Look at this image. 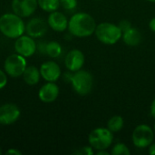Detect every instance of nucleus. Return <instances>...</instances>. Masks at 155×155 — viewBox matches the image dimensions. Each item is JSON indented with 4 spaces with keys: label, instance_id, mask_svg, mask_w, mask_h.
Listing matches in <instances>:
<instances>
[{
    "label": "nucleus",
    "instance_id": "obj_1",
    "mask_svg": "<svg viewBox=\"0 0 155 155\" xmlns=\"http://www.w3.org/2000/svg\"><path fill=\"white\" fill-rule=\"evenodd\" d=\"M96 23L94 17L87 14L79 12L72 15L68 21L69 32L77 37H87L94 34Z\"/></svg>",
    "mask_w": 155,
    "mask_h": 155
},
{
    "label": "nucleus",
    "instance_id": "obj_2",
    "mask_svg": "<svg viewBox=\"0 0 155 155\" xmlns=\"http://www.w3.org/2000/svg\"><path fill=\"white\" fill-rule=\"evenodd\" d=\"M0 32L8 38L16 39L25 32V25L21 16L6 13L0 16Z\"/></svg>",
    "mask_w": 155,
    "mask_h": 155
},
{
    "label": "nucleus",
    "instance_id": "obj_3",
    "mask_svg": "<svg viewBox=\"0 0 155 155\" xmlns=\"http://www.w3.org/2000/svg\"><path fill=\"white\" fill-rule=\"evenodd\" d=\"M94 34L97 39L103 44L114 45L122 38L123 32L119 25L109 22H104L96 25Z\"/></svg>",
    "mask_w": 155,
    "mask_h": 155
},
{
    "label": "nucleus",
    "instance_id": "obj_4",
    "mask_svg": "<svg viewBox=\"0 0 155 155\" xmlns=\"http://www.w3.org/2000/svg\"><path fill=\"white\" fill-rule=\"evenodd\" d=\"M70 81L74 91L79 95L89 94L94 86V77L92 74L85 70H79L71 75Z\"/></svg>",
    "mask_w": 155,
    "mask_h": 155
},
{
    "label": "nucleus",
    "instance_id": "obj_5",
    "mask_svg": "<svg viewBox=\"0 0 155 155\" xmlns=\"http://www.w3.org/2000/svg\"><path fill=\"white\" fill-rule=\"evenodd\" d=\"M113 141V133L108 128H96L93 130L88 136V142L90 143V146L95 149L96 151L108 149L112 145Z\"/></svg>",
    "mask_w": 155,
    "mask_h": 155
},
{
    "label": "nucleus",
    "instance_id": "obj_6",
    "mask_svg": "<svg viewBox=\"0 0 155 155\" xmlns=\"http://www.w3.org/2000/svg\"><path fill=\"white\" fill-rule=\"evenodd\" d=\"M154 139V131L147 124L137 125L132 134V141L137 148L149 147Z\"/></svg>",
    "mask_w": 155,
    "mask_h": 155
},
{
    "label": "nucleus",
    "instance_id": "obj_7",
    "mask_svg": "<svg viewBox=\"0 0 155 155\" xmlns=\"http://www.w3.org/2000/svg\"><path fill=\"white\" fill-rule=\"evenodd\" d=\"M26 66L27 64L25 57L22 56L17 53L7 56L4 63V69L6 74L15 78L20 77L23 74Z\"/></svg>",
    "mask_w": 155,
    "mask_h": 155
},
{
    "label": "nucleus",
    "instance_id": "obj_8",
    "mask_svg": "<svg viewBox=\"0 0 155 155\" xmlns=\"http://www.w3.org/2000/svg\"><path fill=\"white\" fill-rule=\"evenodd\" d=\"M15 50L17 54H21L24 57L32 56L36 50V44L33 37L29 35H21L15 39Z\"/></svg>",
    "mask_w": 155,
    "mask_h": 155
},
{
    "label": "nucleus",
    "instance_id": "obj_9",
    "mask_svg": "<svg viewBox=\"0 0 155 155\" xmlns=\"http://www.w3.org/2000/svg\"><path fill=\"white\" fill-rule=\"evenodd\" d=\"M11 6L13 12L23 18L31 16L35 12L38 2L37 0H13Z\"/></svg>",
    "mask_w": 155,
    "mask_h": 155
},
{
    "label": "nucleus",
    "instance_id": "obj_10",
    "mask_svg": "<svg viewBox=\"0 0 155 155\" xmlns=\"http://www.w3.org/2000/svg\"><path fill=\"white\" fill-rule=\"evenodd\" d=\"M21 112L15 104L8 103L0 106V124L10 125L15 123L20 117Z\"/></svg>",
    "mask_w": 155,
    "mask_h": 155
},
{
    "label": "nucleus",
    "instance_id": "obj_11",
    "mask_svg": "<svg viewBox=\"0 0 155 155\" xmlns=\"http://www.w3.org/2000/svg\"><path fill=\"white\" fill-rule=\"evenodd\" d=\"M48 24L40 17L31 18L25 25V33L33 38L43 36L47 31Z\"/></svg>",
    "mask_w": 155,
    "mask_h": 155
},
{
    "label": "nucleus",
    "instance_id": "obj_12",
    "mask_svg": "<svg viewBox=\"0 0 155 155\" xmlns=\"http://www.w3.org/2000/svg\"><path fill=\"white\" fill-rule=\"evenodd\" d=\"M39 70L41 77L46 82H56L61 76L60 66L54 61H46L43 63Z\"/></svg>",
    "mask_w": 155,
    "mask_h": 155
},
{
    "label": "nucleus",
    "instance_id": "obj_13",
    "mask_svg": "<svg viewBox=\"0 0 155 155\" xmlns=\"http://www.w3.org/2000/svg\"><path fill=\"white\" fill-rule=\"evenodd\" d=\"M65 67L71 72H76L82 69L84 64V55L82 51L73 49L68 52L64 59Z\"/></svg>",
    "mask_w": 155,
    "mask_h": 155
},
{
    "label": "nucleus",
    "instance_id": "obj_14",
    "mask_svg": "<svg viewBox=\"0 0 155 155\" xmlns=\"http://www.w3.org/2000/svg\"><path fill=\"white\" fill-rule=\"evenodd\" d=\"M59 95V87L55 82H47L38 92V97L43 103H52L57 99Z\"/></svg>",
    "mask_w": 155,
    "mask_h": 155
},
{
    "label": "nucleus",
    "instance_id": "obj_15",
    "mask_svg": "<svg viewBox=\"0 0 155 155\" xmlns=\"http://www.w3.org/2000/svg\"><path fill=\"white\" fill-rule=\"evenodd\" d=\"M68 19L66 16L61 13L56 11L51 12L47 18L48 25L55 32H64L68 28Z\"/></svg>",
    "mask_w": 155,
    "mask_h": 155
},
{
    "label": "nucleus",
    "instance_id": "obj_16",
    "mask_svg": "<svg viewBox=\"0 0 155 155\" xmlns=\"http://www.w3.org/2000/svg\"><path fill=\"white\" fill-rule=\"evenodd\" d=\"M122 39L128 46H137L142 42V34L137 28L132 26L128 30L123 32Z\"/></svg>",
    "mask_w": 155,
    "mask_h": 155
},
{
    "label": "nucleus",
    "instance_id": "obj_17",
    "mask_svg": "<svg viewBox=\"0 0 155 155\" xmlns=\"http://www.w3.org/2000/svg\"><path fill=\"white\" fill-rule=\"evenodd\" d=\"M22 76L26 84L35 85L39 83L41 74H40V70L37 67L34 65H29V66H26Z\"/></svg>",
    "mask_w": 155,
    "mask_h": 155
},
{
    "label": "nucleus",
    "instance_id": "obj_18",
    "mask_svg": "<svg viewBox=\"0 0 155 155\" xmlns=\"http://www.w3.org/2000/svg\"><path fill=\"white\" fill-rule=\"evenodd\" d=\"M45 52L48 56L52 58H56L62 54V46L59 43L55 41H51L45 45Z\"/></svg>",
    "mask_w": 155,
    "mask_h": 155
},
{
    "label": "nucleus",
    "instance_id": "obj_19",
    "mask_svg": "<svg viewBox=\"0 0 155 155\" xmlns=\"http://www.w3.org/2000/svg\"><path fill=\"white\" fill-rule=\"evenodd\" d=\"M124 124V118L120 115H114L111 117L107 122V128L112 133H117L123 129Z\"/></svg>",
    "mask_w": 155,
    "mask_h": 155
},
{
    "label": "nucleus",
    "instance_id": "obj_20",
    "mask_svg": "<svg viewBox=\"0 0 155 155\" xmlns=\"http://www.w3.org/2000/svg\"><path fill=\"white\" fill-rule=\"evenodd\" d=\"M37 2L39 7L48 13L56 11L60 6V0H37Z\"/></svg>",
    "mask_w": 155,
    "mask_h": 155
},
{
    "label": "nucleus",
    "instance_id": "obj_21",
    "mask_svg": "<svg viewBox=\"0 0 155 155\" xmlns=\"http://www.w3.org/2000/svg\"><path fill=\"white\" fill-rule=\"evenodd\" d=\"M111 153L113 155H130L131 152L127 145L122 143H118L113 147Z\"/></svg>",
    "mask_w": 155,
    "mask_h": 155
},
{
    "label": "nucleus",
    "instance_id": "obj_22",
    "mask_svg": "<svg viewBox=\"0 0 155 155\" xmlns=\"http://www.w3.org/2000/svg\"><path fill=\"white\" fill-rule=\"evenodd\" d=\"M60 5L65 10H74L77 6V0H60Z\"/></svg>",
    "mask_w": 155,
    "mask_h": 155
},
{
    "label": "nucleus",
    "instance_id": "obj_23",
    "mask_svg": "<svg viewBox=\"0 0 155 155\" xmlns=\"http://www.w3.org/2000/svg\"><path fill=\"white\" fill-rule=\"evenodd\" d=\"M93 147H88V146H85V147H83L81 148L80 150L76 151L74 153L75 154H80V155H91L94 154V152H93Z\"/></svg>",
    "mask_w": 155,
    "mask_h": 155
},
{
    "label": "nucleus",
    "instance_id": "obj_24",
    "mask_svg": "<svg viewBox=\"0 0 155 155\" xmlns=\"http://www.w3.org/2000/svg\"><path fill=\"white\" fill-rule=\"evenodd\" d=\"M7 84V75L6 73L0 69V90L3 89Z\"/></svg>",
    "mask_w": 155,
    "mask_h": 155
},
{
    "label": "nucleus",
    "instance_id": "obj_25",
    "mask_svg": "<svg viewBox=\"0 0 155 155\" xmlns=\"http://www.w3.org/2000/svg\"><path fill=\"white\" fill-rule=\"evenodd\" d=\"M118 25H119L120 29L122 30V32H124V31H126V30H128L129 28L132 27V24L128 20H122L119 23Z\"/></svg>",
    "mask_w": 155,
    "mask_h": 155
},
{
    "label": "nucleus",
    "instance_id": "obj_26",
    "mask_svg": "<svg viewBox=\"0 0 155 155\" xmlns=\"http://www.w3.org/2000/svg\"><path fill=\"white\" fill-rule=\"evenodd\" d=\"M5 154L8 155H22V152L15 149V148H10L5 152Z\"/></svg>",
    "mask_w": 155,
    "mask_h": 155
},
{
    "label": "nucleus",
    "instance_id": "obj_27",
    "mask_svg": "<svg viewBox=\"0 0 155 155\" xmlns=\"http://www.w3.org/2000/svg\"><path fill=\"white\" fill-rule=\"evenodd\" d=\"M150 111H151V115H152V116H153V117L155 119V98L153 99V101L152 102Z\"/></svg>",
    "mask_w": 155,
    "mask_h": 155
},
{
    "label": "nucleus",
    "instance_id": "obj_28",
    "mask_svg": "<svg viewBox=\"0 0 155 155\" xmlns=\"http://www.w3.org/2000/svg\"><path fill=\"white\" fill-rule=\"evenodd\" d=\"M149 27H150V29H151L153 33H155V17L151 19V21H150V23H149Z\"/></svg>",
    "mask_w": 155,
    "mask_h": 155
},
{
    "label": "nucleus",
    "instance_id": "obj_29",
    "mask_svg": "<svg viewBox=\"0 0 155 155\" xmlns=\"http://www.w3.org/2000/svg\"><path fill=\"white\" fill-rule=\"evenodd\" d=\"M149 153L151 155H155V143H152L149 146Z\"/></svg>",
    "mask_w": 155,
    "mask_h": 155
},
{
    "label": "nucleus",
    "instance_id": "obj_30",
    "mask_svg": "<svg viewBox=\"0 0 155 155\" xmlns=\"http://www.w3.org/2000/svg\"><path fill=\"white\" fill-rule=\"evenodd\" d=\"M97 155H109V153H107L105 150H99L96 152Z\"/></svg>",
    "mask_w": 155,
    "mask_h": 155
},
{
    "label": "nucleus",
    "instance_id": "obj_31",
    "mask_svg": "<svg viewBox=\"0 0 155 155\" xmlns=\"http://www.w3.org/2000/svg\"><path fill=\"white\" fill-rule=\"evenodd\" d=\"M147 1H149V2H153V3H155V0H147Z\"/></svg>",
    "mask_w": 155,
    "mask_h": 155
},
{
    "label": "nucleus",
    "instance_id": "obj_32",
    "mask_svg": "<svg viewBox=\"0 0 155 155\" xmlns=\"http://www.w3.org/2000/svg\"><path fill=\"white\" fill-rule=\"evenodd\" d=\"M2 154V150H1V148H0V155Z\"/></svg>",
    "mask_w": 155,
    "mask_h": 155
},
{
    "label": "nucleus",
    "instance_id": "obj_33",
    "mask_svg": "<svg viewBox=\"0 0 155 155\" xmlns=\"http://www.w3.org/2000/svg\"><path fill=\"white\" fill-rule=\"evenodd\" d=\"M153 129H154V133H155V124H154V127H153Z\"/></svg>",
    "mask_w": 155,
    "mask_h": 155
}]
</instances>
